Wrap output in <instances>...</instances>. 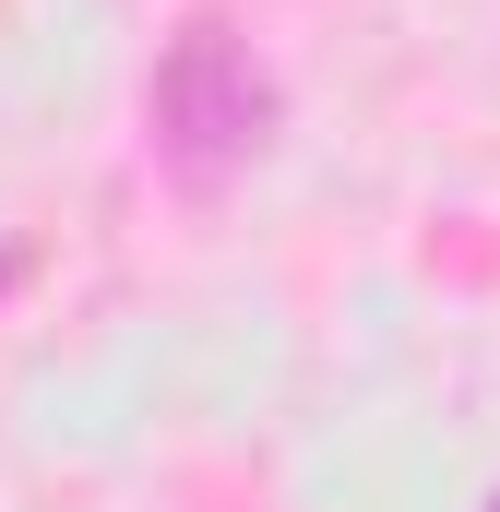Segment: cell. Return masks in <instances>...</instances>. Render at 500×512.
<instances>
[{
  "instance_id": "1",
  "label": "cell",
  "mask_w": 500,
  "mask_h": 512,
  "mask_svg": "<svg viewBox=\"0 0 500 512\" xmlns=\"http://www.w3.org/2000/svg\"><path fill=\"white\" fill-rule=\"evenodd\" d=\"M143 120H155V167L179 191H227L250 155H262V131H274V72L250 60L227 24H179L167 60H155Z\"/></svg>"
}]
</instances>
